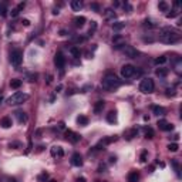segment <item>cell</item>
<instances>
[{
    "label": "cell",
    "instance_id": "1",
    "mask_svg": "<svg viewBox=\"0 0 182 182\" xmlns=\"http://www.w3.org/2000/svg\"><path fill=\"white\" fill-rule=\"evenodd\" d=\"M179 38L181 34L172 27H162L158 34V40L164 44H175L179 41Z\"/></svg>",
    "mask_w": 182,
    "mask_h": 182
},
{
    "label": "cell",
    "instance_id": "2",
    "mask_svg": "<svg viewBox=\"0 0 182 182\" xmlns=\"http://www.w3.org/2000/svg\"><path fill=\"white\" fill-rule=\"evenodd\" d=\"M101 85L107 91H114V90H117L121 85V80L115 74H105V77L101 81Z\"/></svg>",
    "mask_w": 182,
    "mask_h": 182
},
{
    "label": "cell",
    "instance_id": "3",
    "mask_svg": "<svg viewBox=\"0 0 182 182\" xmlns=\"http://www.w3.org/2000/svg\"><path fill=\"white\" fill-rule=\"evenodd\" d=\"M27 100H29V94L21 93V91H17V93L11 94V95L6 100V103H7L9 105H20V104L26 103Z\"/></svg>",
    "mask_w": 182,
    "mask_h": 182
},
{
    "label": "cell",
    "instance_id": "4",
    "mask_svg": "<svg viewBox=\"0 0 182 182\" xmlns=\"http://www.w3.org/2000/svg\"><path fill=\"white\" fill-rule=\"evenodd\" d=\"M154 90H155V83H154L152 78L145 77V78L140 83V91H141V93H144V94H151V93H154Z\"/></svg>",
    "mask_w": 182,
    "mask_h": 182
},
{
    "label": "cell",
    "instance_id": "5",
    "mask_svg": "<svg viewBox=\"0 0 182 182\" xmlns=\"http://www.w3.org/2000/svg\"><path fill=\"white\" fill-rule=\"evenodd\" d=\"M23 61V54L20 50H13L10 53V63L14 66V67H19Z\"/></svg>",
    "mask_w": 182,
    "mask_h": 182
},
{
    "label": "cell",
    "instance_id": "6",
    "mask_svg": "<svg viewBox=\"0 0 182 182\" xmlns=\"http://www.w3.org/2000/svg\"><path fill=\"white\" fill-rule=\"evenodd\" d=\"M120 50H121V53L125 54V57H128V58H137V56H138V51H137L132 46H128V44H124Z\"/></svg>",
    "mask_w": 182,
    "mask_h": 182
},
{
    "label": "cell",
    "instance_id": "7",
    "mask_svg": "<svg viewBox=\"0 0 182 182\" xmlns=\"http://www.w3.org/2000/svg\"><path fill=\"white\" fill-rule=\"evenodd\" d=\"M135 73H137V69L134 66H131V64H125L121 69V75L124 78H132L135 75Z\"/></svg>",
    "mask_w": 182,
    "mask_h": 182
},
{
    "label": "cell",
    "instance_id": "8",
    "mask_svg": "<svg viewBox=\"0 0 182 182\" xmlns=\"http://www.w3.org/2000/svg\"><path fill=\"white\" fill-rule=\"evenodd\" d=\"M117 141V137L114 135V137H105V138H103L100 142H98V145L95 146L97 149H103L104 146H107V145H109L111 142H115Z\"/></svg>",
    "mask_w": 182,
    "mask_h": 182
},
{
    "label": "cell",
    "instance_id": "9",
    "mask_svg": "<svg viewBox=\"0 0 182 182\" xmlns=\"http://www.w3.org/2000/svg\"><path fill=\"white\" fill-rule=\"evenodd\" d=\"M66 137H67V140H69L70 142H73V144H77V142L81 140V135L77 134V132H74V131H71V130L66 131Z\"/></svg>",
    "mask_w": 182,
    "mask_h": 182
},
{
    "label": "cell",
    "instance_id": "10",
    "mask_svg": "<svg viewBox=\"0 0 182 182\" xmlns=\"http://www.w3.org/2000/svg\"><path fill=\"white\" fill-rule=\"evenodd\" d=\"M54 64L57 66V69H64V66H66V57L61 53H57L56 57H54Z\"/></svg>",
    "mask_w": 182,
    "mask_h": 182
},
{
    "label": "cell",
    "instance_id": "11",
    "mask_svg": "<svg viewBox=\"0 0 182 182\" xmlns=\"http://www.w3.org/2000/svg\"><path fill=\"white\" fill-rule=\"evenodd\" d=\"M156 125H158V128L162 130V131H172V130H174V125L169 124L167 120H159Z\"/></svg>",
    "mask_w": 182,
    "mask_h": 182
},
{
    "label": "cell",
    "instance_id": "12",
    "mask_svg": "<svg viewBox=\"0 0 182 182\" xmlns=\"http://www.w3.org/2000/svg\"><path fill=\"white\" fill-rule=\"evenodd\" d=\"M124 44H125V38H124V37H121L120 34H117V36L112 38V46H114V48L120 50Z\"/></svg>",
    "mask_w": 182,
    "mask_h": 182
},
{
    "label": "cell",
    "instance_id": "13",
    "mask_svg": "<svg viewBox=\"0 0 182 182\" xmlns=\"http://www.w3.org/2000/svg\"><path fill=\"white\" fill-rule=\"evenodd\" d=\"M14 115H16L19 124H26V122L29 121V117H27V114H26L24 111H16Z\"/></svg>",
    "mask_w": 182,
    "mask_h": 182
},
{
    "label": "cell",
    "instance_id": "14",
    "mask_svg": "<svg viewBox=\"0 0 182 182\" xmlns=\"http://www.w3.org/2000/svg\"><path fill=\"white\" fill-rule=\"evenodd\" d=\"M71 164H73L74 167H81V165L84 164V161H83V156H81L78 152L73 154V156H71Z\"/></svg>",
    "mask_w": 182,
    "mask_h": 182
},
{
    "label": "cell",
    "instance_id": "15",
    "mask_svg": "<svg viewBox=\"0 0 182 182\" xmlns=\"http://www.w3.org/2000/svg\"><path fill=\"white\" fill-rule=\"evenodd\" d=\"M11 125H13V121H11L10 117H3L0 120V127L1 128H10Z\"/></svg>",
    "mask_w": 182,
    "mask_h": 182
},
{
    "label": "cell",
    "instance_id": "16",
    "mask_svg": "<svg viewBox=\"0 0 182 182\" xmlns=\"http://www.w3.org/2000/svg\"><path fill=\"white\" fill-rule=\"evenodd\" d=\"M51 155L57 156V158H63L64 156V151H63L61 146H53L51 148Z\"/></svg>",
    "mask_w": 182,
    "mask_h": 182
},
{
    "label": "cell",
    "instance_id": "17",
    "mask_svg": "<svg viewBox=\"0 0 182 182\" xmlns=\"http://www.w3.org/2000/svg\"><path fill=\"white\" fill-rule=\"evenodd\" d=\"M73 21H74V26H75V27H83V26L85 24L87 19H85L84 16H77V17L73 19Z\"/></svg>",
    "mask_w": 182,
    "mask_h": 182
},
{
    "label": "cell",
    "instance_id": "18",
    "mask_svg": "<svg viewBox=\"0 0 182 182\" xmlns=\"http://www.w3.org/2000/svg\"><path fill=\"white\" fill-rule=\"evenodd\" d=\"M104 16H105V19H107V20H109V21H114V20L117 19V14H115V11H114L112 9H105Z\"/></svg>",
    "mask_w": 182,
    "mask_h": 182
},
{
    "label": "cell",
    "instance_id": "19",
    "mask_svg": "<svg viewBox=\"0 0 182 182\" xmlns=\"http://www.w3.org/2000/svg\"><path fill=\"white\" fill-rule=\"evenodd\" d=\"M70 6H71V9H73L74 11H80V10L83 9L84 3H83L81 0H73V1L70 3Z\"/></svg>",
    "mask_w": 182,
    "mask_h": 182
},
{
    "label": "cell",
    "instance_id": "20",
    "mask_svg": "<svg viewBox=\"0 0 182 182\" xmlns=\"http://www.w3.org/2000/svg\"><path fill=\"white\" fill-rule=\"evenodd\" d=\"M172 64H174V70H175L178 74H181L182 73V60H181V58H179V57H177V58L174 60V63H172Z\"/></svg>",
    "mask_w": 182,
    "mask_h": 182
},
{
    "label": "cell",
    "instance_id": "21",
    "mask_svg": "<svg viewBox=\"0 0 182 182\" xmlns=\"http://www.w3.org/2000/svg\"><path fill=\"white\" fill-rule=\"evenodd\" d=\"M128 182H138L140 181V174L137 172V171H131L130 174H128Z\"/></svg>",
    "mask_w": 182,
    "mask_h": 182
},
{
    "label": "cell",
    "instance_id": "22",
    "mask_svg": "<svg viewBox=\"0 0 182 182\" xmlns=\"http://www.w3.org/2000/svg\"><path fill=\"white\" fill-rule=\"evenodd\" d=\"M152 112L155 115H158V117H162V115H165V108L164 107H159V105H154L152 107Z\"/></svg>",
    "mask_w": 182,
    "mask_h": 182
},
{
    "label": "cell",
    "instance_id": "23",
    "mask_svg": "<svg viewBox=\"0 0 182 182\" xmlns=\"http://www.w3.org/2000/svg\"><path fill=\"white\" fill-rule=\"evenodd\" d=\"M167 56H159V57H156L155 60H154V64L155 66H162V64H165L167 63Z\"/></svg>",
    "mask_w": 182,
    "mask_h": 182
},
{
    "label": "cell",
    "instance_id": "24",
    "mask_svg": "<svg viewBox=\"0 0 182 182\" xmlns=\"http://www.w3.org/2000/svg\"><path fill=\"white\" fill-rule=\"evenodd\" d=\"M137 134H138V130L137 128H132V130H130V131L125 132V138L127 140H132L134 137H137Z\"/></svg>",
    "mask_w": 182,
    "mask_h": 182
},
{
    "label": "cell",
    "instance_id": "25",
    "mask_svg": "<svg viewBox=\"0 0 182 182\" xmlns=\"http://www.w3.org/2000/svg\"><path fill=\"white\" fill-rule=\"evenodd\" d=\"M107 121L111 122V124L117 122V112L115 111H109L108 114H107Z\"/></svg>",
    "mask_w": 182,
    "mask_h": 182
},
{
    "label": "cell",
    "instance_id": "26",
    "mask_svg": "<svg viewBox=\"0 0 182 182\" xmlns=\"http://www.w3.org/2000/svg\"><path fill=\"white\" fill-rule=\"evenodd\" d=\"M77 124L84 127V125L88 124V118H87L85 115H78V117H77Z\"/></svg>",
    "mask_w": 182,
    "mask_h": 182
},
{
    "label": "cell",
    "instance_id": "27",
    "mask_svg": "<svg viewBox=\"0 0 182 182\" xmlns=\"http://www.w3.org/2000/svg\"><path fill=\"white\" fill-rule=\"evenodd\" d=\"M171 164H172V167H174L177 175L181 177V168H179V162H178V159H171Z\"/></svg>",
    "mask_w": 182,
    "mask_h": 182
},
{
    "label": "cell",
    "instance_id": "28",
    "mask_svg": "<svg viewBox=\"0 0 182 182\" xmlns=\"http://www.w3.org/2000/svg\"><path fill=\"white\" fill-rule=\"evenodd\" d=\"M70 53H71V56H73V57H75V58H80V56H81L80 48H78V47H75V46H73V47L70 48Z\"/></svg>",
    "mask_w": 182,
    "mask_h": 182
},
{
    "label": "cell",
    "instance_id": "29",
    "mask_svg": "<svg viewBox=\"0 0 182 182\" xmlns=\"http://www.w3.org/2000/svg\"><path fill=\"white\" fill-rule=\"evenodd\" d=\"M158 9H159L161 11H169V6H168L167 1H159V3H158Z\"/></svg>",
    "mask_w": 182,
    "mask_h": 182
},
{
    "label": "cell",
    "instance_id": "30",
    "mask_svg": "<svg viewBox=\"0 0 182 182\" xmlns=\"http://www.w3.org/2000/svg\"><path fill=\"white\" fill-rule=\"evenodd\" d=\"M124 27H125V23H122V21H115V23H112V29L117 30V32L122 30Z\"/></svg>",
    "mask_w": 182,
    "mask_h": 182
},
{
    "label": "cell",
    "instance_id": "31",
    "mask_svg": "<svg viewBox=\"0 0 182 182\" xmlns=\"http://www.w3.org/2000/svg\"><path fill=\"white\" fill-rule=\"evenodd\" d=\"M104 105H105V104H104V101H97V103H95V105H94V111H95L97 114H98V112H101L103 108H104Z\"/></svg>",
    "mask_w": 182,
    "mask_h": 182
},
{
    "label": "cell",
    "instance_id": "32",
    "mask_svg": "<svg viewBox=\"0 0 182 182\" xmlns=\"http://www.w3.org/2000/svg\"><path fill=\"white\" fill-rule=\"evenodd\" d=\"M178 14H179V10H177V9H172V10H171V11H168L165 16H167L168 19H174V17H177Z\"/></svg>",
    "mask_w": 182,
    "mask_h": 182
},
{
    "label": "cell",
    "instance_id": "33",
    "mask_svg": "<svg viewBox=\"0 0 182 182\" xmlns=\"http://www.w3.org/2000/svg\"><path fill=\"white\" fill-rule=\"evenodd\" d=\"M10 87L14 88V90H17V88L21 87V81H20V80H11V81H10Z\"/></svg>",
    "mask_w": 182,
    "mask_h": 182
},
{
    "label": "cell",
    "instance_id": "34",
    "mask_svg": "<svg viewBox=\"0 0 182 182\" xmlns=\"http://www.w3.org/2000/svg\"><path fill=\"white\" fill-rule=\"evenodd\" d=\"M144 131H145V138L148 140H151V138H154V131H152V128H144Z\"/></svg>",
    "mask_w": 182,
    "mask_h": 182
},
{
    "label": "cell",
    "instance_id": "35",
    "mask_svg": "<svg viewBox=\"0 0 182 182\" xmlns=\"http://www.w3.org/2000/svg\"><path fill=\"white\" fill-rule=\"evenodd\" d=\"M156 75L158 77H167L168 75V70L167 69H158L156 70Z\"/></svg>",
    "mask_w": 182,
    "mask_h": 182
},
{
    "label": "cell",
    "instance_id": "36",
    "mask_svg": "<svg viewBox=\"0 0 182 182\" xmlns=\"http://www.w3.org/2000/svg\"><path fill=\"white\" fill-rule=\"evenodd\" d=\"M168 149H169L171 152H177V151L179 149V145H178L177 142H172V144H169V145H168Z\"/></svg>",
    "mask_w": 182,
    "mask_h": 182
},
{
    "label": "cell",
    "instance_id": "37",
    "mask_svg": "<svg viewBox=\"0 0 182 182\" xmlns=\"http://www.w3.org/2000/svg\"><path fill=\"white\" fill-rule=\"evenodd\" d=\"M95 30H97V23H95V21H91V27H90V30H88V36H93Z\"/></svg>",
    "mask_w": 182,
    "mask_h": 182
},
{
    "label": "cell",
    "instance_id": "38",
    "mask_svg": "<svg viewBox=\"0 0 182 182\" xmlns=\"http://www.w3.org/2000/svg\"><path fill=\"white\" fill-rule=\"evenodd\" d=\"M47 179H48V174H47V172H43V174L38 175V181L40 182H46Z\"/></svg>",
    "mask_w": 182,
    "mask_h": 182
},
{
    "label": "cell",
    "instance_id": "39",
    "mask_svg": "<svg viewBox=\"0 0 182 182\" xmlns=\"http://www.w3.org/2000/svg\"><path fill=\"white\" fill-rule=\"evenodd\" d=\"M144 26H145V27H149V29H152V27H155L156 24H155V23H152V20H151V19H146L145 21H144Z\"/></svg>",
    "mask_w": 182,
    "mask_h": 182
},
{
    "label": "cell",
    "instance_id": "40",
    "mask_svg": "<svg viewBox=\"0 0 182 182\" xmlns=\"http://www.w3.org/2000/svg\"><path fill=\"white\" fill-rule=\"evenodd\" d=\"M0 16H7V7L6 4H0Z\"/></svg>",
    "mask_w": 182,
    "mask_h": 182
},
{
    "label": "cell",
    "instance_id": "41",
    "mask_svg": "<svg viewBox=\"0 0 182 182\" xmlns=\"http://www.w3.org/2000/svg\"><path fill=\"white\" fill-rule=\"evenodd\" d=\"M146 158H148V151H142L140 161H141V162H146Z\"/></svg>",
    "mask_w": 182,
    "mask_h": 182
},
{
    "label": "cell",
    "instance_id": "42",
    "mask_svg": "<svg viewBox=\"0 0 182 182\" xmlns=\"http://www.w3.org/2000/svg\"><path fill=\"white\" fill-rule=\"evenodd\" d=\"M74 43H83V41H85V37H81V36H77L73 38Z\"/></svg>",
    "mask_w": 182,
    "mask_h": 182
},
{
    "label": "cell",
    "instance_id": "43",
    "mask_svg": "<svg viewBox=\"0 0 182 182\" xmlns=\"http://www.w3.org/2000/svg\"><path fill=\"white\" fill-rule=\"evenodd\" d=\"M91 9H93L94 11H100V4H97V3H91Z\"/></svg>",
    "mask_w": 182,
    "mask_h": 182
},
{
    "label": "cell",
    "instance_id": "44",
    "mask_svg": "<svg viewBox=\"0 0 182 182\" xmlns=\"http://www.w3.org/2000/svg\"><path fill=\"white\" fill-rule=\"evenodd\" d=\"M19 13H20V11H19V9H17V7H16V9H13V10H11V17H17V16H19Z\"/></svg>",
    "mask_w": 182,
    "mask_h": 182
},
{
    "label": "cell",
    "instance_id": "45",
    "mask_svg": "<svg viewBox=\"0 0 182 182\" xmlns=\"http://www.w3.org/2000/svg\"><path fill=\"white\" fill-rule=\"evenodd\" d=\"M122 6H124V9H127V10H130V11H131V10H132V7H131V6H130V4H128V3H127V1H125V3H124V4H122Z\"/></svg>",
    "mask_w": 182,
    "mask_h": 182
},
{
    "label": "cell",
    "instance_id": "46",
    "mask_svg": "<svg viewBox=\"0 0 182 182\" xmlns=\"http://www.w3.org/2000/svg\"><path fill=\"white\" fill-rule=\"evenodd\" d=\"M24 6H26V3H19V6H17L19 11H20V10H23V9H24Z\"/></svg>",
    "mask_w": 182,
    "mask_h": 182
},
{
    "label": "cell",
    "instance_id": "47",
    "mask_svg": "<svg viewBox=\"0 0 182 182\" xmlns=\"http://www.w3.org/2000/svg\"><path fill=\"white\" fill-rule=\"evenodd\" d=\"M21 23H23L24 26H30V20H27V19H24V20H23Z\"/></svg>",
    "mask_w": 182,
    "mask_h": 182
},
{
    "label": "cell",
    "instance_id": "48",
    "mask_svg": "<svg viewBox=\"0 0 182 182\" xmlns=\"http://www.w3.org/2000/svg\"><path fill=\"white\" fill-rule=\"evenodd\" d=\"M112 6H114V7H118V6H121V3H120V1H114Z\"/></svg>",
    "mask_w": 182,
    "mask_h": 182
},
{
    "label": "cell",
    "instance_id": "49",
    "mask_svg": "<svg viewBox=\"0 0 182 182\" xmlns=\"http://www.w3.org/2000/svg\"><path fill=\"white\" fill-rule=\"evenodd\" d=\"M115 161H117L115 156H111V158H109V162H115Z\"/></svg>",
    "mask_w": 182,
    "mask_h": 182
},
{
    "label": "cell",
    "instance_id": "50",
    "mask_svg": "<svg viewBox=\"0 0 182 182\" xmlns=\"http://www.w3.org/2000/svg\"><path fill=\"white\" fill-rule=\"evenodd\" d=\"M77 182H85V178H83V177H81V178H78V179H77Z\"/></svg>",
    "mask_w": 182,
    "mask_h": 182
},
{
    "label": "cell",
    "instance_id": "51",
    "mask_svg": "<svg viewBox=\"0 0 182 182\" xmlns=\"http://www.w3.org/2000/svg\"><path fill=\"white\" fill-rule=\"evenodd\" d=\"M6 181H7V182H16V179H14V178H7Z\"/></svg>",
    "mask_w": 182,
    "mask_h": 182
},
{
    "label": "cell",
    "instance_id": "52",
    "mask_svg": "<svg viewBox=\"0 0 182 182\" xmlns=\"http://www.w3.org/2000/svg\"><path fill=\"white\" fill-rule=\"evenodd\" d=\"M51 78H53V77H51V75H48V77H47V83H48V84H50V83H51Z\"/></svg>",
    "mask_w": 182,
    "mask_h": 182
},
{
    "label": "cell",
    "instance_id": "53",
    "mask_svg": "<svg viewBox=\"0 0 182 182\" xmlns=\"http://www.w3.org/2000/svg\"><path fill=\"white\" fill-rule=\"evenodd\" d=\"M172 138H174V140H175V141H177V140H178V138H179V134H175V135H174V137H172Z\"/></svg>",
    "mask_w": 182,
    "mask_h": 182
},
{
    "label": "cell",
    "instance_id": "54",
    "mask_svg": "<svg viewBox=\"0 0 182 182\" xmlns=\"http://www.w3.org/2000/svg\"><path fill=\"white\" fill-rule=\"evenodd\" d=\"M48 182H57V181H54V179H51V181H48Z\"/></svg>",
    "mask_w": 182,
    "mask_h": 182
},
{
    "label": "cell",
    "instance_id": "55",
    "mask_svg": "<svg viewBox=\"0 0 182 182\" xmlns=\"http://www.w3.org/2000/svg\"><path fill=\"white\" fill-rule=\"evenodd\" d=\"M1 100H3V98H1V95H0V103H1Z\"/></svg>",
    "mask_w": 182,
    "mask_h": 182
}]
</instances>
